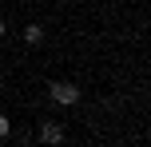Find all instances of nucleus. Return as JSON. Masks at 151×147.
<instances>
[{
	"instance_id": "1",
	"label": "nucleus",
	"mask_w": 151,
	"mask_h": 147,
	"mask_svg": "<svg viewBox=\"0 0 151 147\" xmlns=\"http://www.w3.org/2000/svg\"><path fill=\"white\" fill-rule=\"evenodd\" d=\"M48 92H52V100L60 103V108H72V103H80V87H76V84H64V80H56Z\"/></svg>"
},
{
	"instance_id": "2",
	"label": "nucleus",
	"mask_w": 151,
	"mask_h": 147,
	"mask_svg": "<svg viewBox=\"0 0 151 147\" xmlns=\"http://www.w3.org/2000/svg\"><path fill=\"white\" fill-rule=\"evenodd\" d=\"M40 143H48V147L64 143V123H56V119H44V123H40Z\"/></svg>"
},
{
	"instance_id": "3",
	"label": "nucleus",
	"mask_w": 151,
	"mask_h": 147,
	"mask_svg": "<svg viewBox=\"0 0 151 147\" xmlns=\"http://www.w3.org/2000/svg\"><path fill=\"white\" fill-rule=\"evenodd\" d=\"M40 40H44V28L40 24H28L24 28V44H40Z\"/></svg>"
},
{
	"instance_id": "4",
	"label": "nucleus",
	"mask_w": 151,
	"mask_h": 147,
	"mask_svg": "<svg viewBox=\"0 0 151 147\" xmlns=\"http://www.w3.org/2000/svg\"><path fill=\"white\" fill-rule=\"evenodd\" d=\"M8 131H12V123H8V115H4V111H0V139H4Z\"/></svg>"
},
{
	"instance_id": "5",
	"label": "nucleus",
	"mask_w": 151,
	"mask_h": 147,
	"mask_svg": "<svg viewBox=\"0 0 151 147\" xmlns=\"http://www.w3.org/2000/svg\"><path fill=\"white\" fill-rule=\"evenodd\" d=\"M0 36H4V16H0Z\"/></svg>"
}]
</instances>
